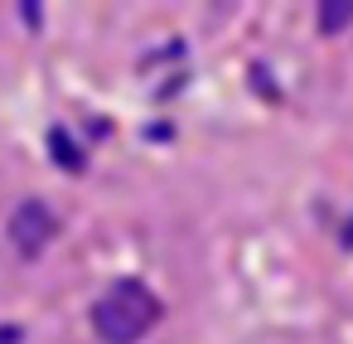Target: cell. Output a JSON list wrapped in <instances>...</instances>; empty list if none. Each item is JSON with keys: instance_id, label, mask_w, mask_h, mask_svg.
Returning a JSON list of instances; mask_svg holds the SVG:
<instances>
[{"instance_id": "277c9868", "label": "cell", "mask_w": 353, "mask_h": 344, "mask_svg": "<svg viewBox=\"0 0 353 344\" xmlns=\"http://www.w3.org/2000/svg\"><path fill=\"white\" fill-rule=\"evenodd\" d=\"M348 25H353V0H324L319 6V30L324 35H339Z\"/></svg>"}, {"instance_id": "3957f363", "label": "cell", "mask_w": 353, "mask_h": 344, "mask_svg": "<svg viewBox=\"0 0 353 344\" xmlns=\"http://www.w3.org/2000/svg\"><path fill=\"white\" fill-rule=\"evenodd\" d=\"M49 155H54L63 170H73V175L83 170V151H78V141H73L63 126H54V131H49Z\"/></svg>"}, {"instance_id": "7a4b0ae2", "label": "cell", "mask_w": 353, "mask_h": 344, "mask_svg": "<svg viewBox=\"0 0 353 344\" xmlns=\"http://www.w3.org/2000/svg\"><path fill=\"white\" fill-rule=\"evenodd\" d=\"M54 238H59V218H54V209H49L44 199H25V204L15 209V218H10V242H15L25 257H39Z\"/></svg>"}, {"instance_id": "8992f818", "label": "cell", "mask_w": 353, "mask_h": 344, "mask_svg": "<svg viewBox=\"0 0 353 344\" xmlns=\"http://www.w3.org/2000/svg\"><path fill=\"white\" fill-rule=\"evenodd\" d=\"M343 242H348V247H353V223H348V228H343Z\"/></svg>"}, {"instance_id": "5b68a950", "label": "cell", "mask_w": 353, "mask_h": 344, "mask_svg": "<svg viewBox=\"0 0 353 344\" xmlns=\"http://www.w3.org/2000/svg\"><path fill=\"white\" fill-rule=\"evenodd\" d=\"M15 339H20V329H15V325H6V329H0V344H15Z\"/></svg>"}, {"instance_id": "6da1fadb", "label": "cell", "mask_w": 353, "mask_h": 344, "mask_svg": "<svg viewBox=\"0 0 353 344\" xmlns=\"http://www.w3.org/2000/svg\"><path fill=\"white\" fill-rule=\"evenodd\" d=\"M155 320H160V300L150 296L145 281H117V286L92 305V329H97L107 344H136Z\"/></svg>"}]
</instances>
